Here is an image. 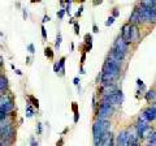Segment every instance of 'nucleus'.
I'll return each instance as SVG.
<instances>
[{"instance_id": "1", "label": "nucleus", "mask_w": 156, "mask_h": 146, "mask_svg": "<svg viewBox=\"0 0 156 146\" xmlns=\"http://www.w3.org/2000/svg\"><path fill=\"white\" fill-rule=\"evenodd\" d=\"M120 72H121V69H120L118 64L115 63L111 59H107L103 65V72H101V74H100L101 84H104V85L113 84V81L120 76Z\"/></svg>"}, {"instance_id": "2", "label": "nucleus", "mask_w": 156, "mask_h": 146, "mask_svg": "<svg viewBox=\"0 0 156 146\" xmlns=\"http://www.w3.org/2000/svg\"><path fill=\"white\" fill-rule=\"evenodd\" d=\"M113 112V107L108 103L101 102L100 103V107L98 110V119L99 120H107V117H109Z\"/></svg>"}, {"instance_id": "3", "label": "nucleus", "mask_w": 156, "mask_h": 146, "mask_svg": "<svg viewBox=\"0 0 156 146\" xmlns=\"http://www.w3.org/2000/svg\"><path fill=\"white\" fill-rule=\"evenodd\" d=\"M122 100H124V94H122L121 90H117L116 93H113L112 95H108L103 98L104 103H108V104L113 106V104H121Z\"/></svg>"}, {"instance_id": "4", "label": "nucleus", "mask_w": 156, "mask_h": 146, "mask_svg": "<svg viewBox=\"0 0 156 146\" xmlns=\"http://www.w3.org/2000/svg\"><path fill=\"white\" fill-rule=\"evenodd\" d=\"M147 129H148V123H147L146 119L143 117V115H140L139 120H138V123H137V136L139 137V138H142Z\"/></svg>"}, {"instance_id": "5", "label": "nucleus", "mask_w": 156, "mask_h": 146, "mask_svg": "<svg viewBox=\"0 0 156 146\" xmlns=\"http://www.w3.org/2000/svg\"><path fill=\"white\" fill-rule=\"evenodd\" d=\"M142 115H143V117L146 119L147 123H151V121H154L155 117H156V107H155V104H152L151 107H148Z\"/></svg>"}, {"instance_id": "6", "label": "nucleus", "mask_w": 156, "mask_h": 146, "mask_svg": "<svg viewBox=\"0 0 156 146\" xmlns=\"http://www.w3.org/2000/svg\"><path fill=\"white\" fill-rule=\"evenodd\" d=\"M120 38L125 42V43H130V24H125L121 30V36Z\"/></svg>"}, {"instance_id": "7", "label": "nucleus", "mask_w": 156, "mask_h": 146, "mask_svg": "<svg viewBox=\"0 0 156 146\" xmlns=\"http://www.w3.org/2000/svg\"><path fill=\"white\" fill-rule=\"evenodd\" d=\"M117 91V86L115 84H107V85H104V87H103V94H104V97H108V95H112L113 93H116Z\"/></svg>"}, {"instance_id": "8", "label": "nucleus", "mask_w": 156, "mask_h": 146, "mask_svg": "<svg viewBox=\"0 0 156 146\" xmlns=\"http://www.w3.org/2000/svg\"><path fill=\"white\" fill-rule=\"evenodd\" d=\"M126 140H128V132L126 130L120 132L118 136H117V138H116V146H122L125 142H126Z\"/></svg>"}, {"instance_id": "9", "label": "nucleus", "mask_w": 156, "mask_h": 146, "mask_svg": "<svg viewBox=\"0 0 156 146\" xmlns=\"http://www.w3.org/2000/svg\"><path fill=\"white\" fill-rule=\"evenodd\" d=\"M138 39V27L135 25H130V42H135Z\"/></svg>"}, {"instance_id": "10", "label": "nucleus", "mask_w": 156, "mask_h": 146, "mask_svg": "<svg viewBox=\"0 0 156 146\" xmlns=\"http://www.w3.org/2000/svg\"><path fill=\"white\" fill-rule=\"evenodd\" d=\"M130 22L131 24H137V22H140V17H139V11H138V8L134 9L133 14L130 16Z\"/></svg>"}, {"instance_id": "11", "label": "nucleus", "mask_w": 156, "mask_h": 146, "mask_svg": "<svg viewBox=\"0 0 156 146\" xmlns=\"http://www.w3.org/2000/svg\"><path fill=\"white\" fill-rule=\"evenodd\" d=\"M100 146H115L113 145V136H112V133H108V136L106 137V140L103 141V144H101Z\"/></svg>"}, {"instance_id": "12", "label": "nucleus", "mask_w": 156, "mask_h": 146, "mask_svg": "<svg viewBox=\"0 0 156 146\" xmlns=\"http://www.w3.org/2000/svg\"><path fill=\"white\" fill-rule=\"evenodd\" d=\"M57 65H59V72L61 73V74H64V72H65V68H64V65H65V57H61V59H60V62L57 63Z\"/></svg>"}, {"instance_id": "13", "label": "nucleus", "mask_w": 156, "mask_h": 146, "mask_svg": "<svg viewBox=\"0 0 156 146\" xmlns=\"http://www.w3.org/2000/svg\"><path fill=\"white\" fill-rule=\"evenodd\" d=\"M146 99L148 100V102H151V100H155V90H148L146 93Z\"/></svg>"}, {"instance_id": "14", "label": "nucleus", "mask_w": 156, "mask_h": 146, "mask_svg": "<svg viewBox=\"0 0 156 146\" xmlns=\"http://www.w3.org/2000/svg\"><path fill=\"white\" fill-rule=\"evenodd\" d=\"M61 41H62V36H61V34H57V36H56V42H55V48L56 50H59L60 48V44H61Z\"/></svg>"}, {"instance_id": "15", "label": "nucleus", "mask_w": 156, "mask_h": 146, "mask_svg": "<svg viewBox=\"0 0 156 146\" xmlns=\"http://www.w3.org/2000/svg\"><path fill=\"white\" fill-rule=\"evenodd\" d=\"M8 82H7V78L5 77H0V90H4L7 87Z\"/></svg>"}, {"instance_id": "16", "label": "nucleus", "mask_w": 156, "mask_h": 146, "mask_svg": "<svg viewBox=\"0 0 156 146\" xmlns=\"http://www.w3.org/2000/svg\"><path fill=\"white\" fill-rule=\"evenodd\" d=\"M33 115H34V111H33L31 106L28 104L26 106V117H33Z\"/></svg>"}, {"instance_id": "17", "label": "nucleus", "mask_w": 156, "mask_h": 146, "mask_svg": "<svg viewBox=\"0 0 156 146\" xmlns=\"http://www.w3.org/2000/svg\"><path fill=\"white\" fill-rule=\"evenodd\" d=\"M29 100L31 102V104L34 106V107H37V108L39 107V102H38V99H35L33 95H29Z\"/></svg>"}, {"instance_id": "18", "label": "nucleus", "mask_w": 156, "mask_h": 146, "mask_svg": "<svg viewBox=\"0 0 156 146\" xmlns=\"http://www.w3.org/2000/svg\"><path fill=\"white\" fill-rule=\"evenodd\" d=\"M44 55H46L48 59H53V52L51 48H46V50H44Z\"/></svg>"}, {"instance_id": "19", "label": "nucleus", "mask_w": 156, "mask_h": 146, "mask_svg": "<svg viewBox=\"0 0 156 146\" xmlns=\"http://www.w3.org/2000/svg\"><path fill=\"white\" fill-rule=\"evenodd\" d=\"M155 138H156L155 132L152 130V135H151V137H150V144H151V146H155Z\"/></svg>"}, {"instance_id": "20", "label": "nucleus", "mask_w": 156, "mask_h": 146, "mask_svg": "<svg viewBox=\"0 0 156 146\" xmlns=\"http://www.w3.org/2000/svg\"><path fill=\"white\" fill-rule=\"evenodd\" d=\"M85 41H86V43H89V46H91V42H92V36H91V34H86Z\"/></svg>"}, {"instance_id": "21", "label": "nucleus", "mask_w": 156, "mask_h": 146, "mask_svg": "<svg viewBox=\"0 0 156 146\" xmlns=\"http://www.w3.org/2000/svg\"><path fill=\"white\" fill-rule=\"evenodd\" d=\"M113 22H115V17H112V16H111V17L106 21V26H111Z\"/></svg>"}, {"instance_id": "22", "label": "nucleus", "mask_w": 156, "mask_h": 146, "mask_svg": "<svg viewBox=\"0 0 156 146\" xmlns=\"http://www.w3.org/2000/svg\"><path fill=\"white\" fill-rule=\"evenodd\" d=\"M11 140H1L0 141V146H9Z\"/></svg>"}, {"instance_id": "23", "label": "nucleus", "mask_w": 156, "mask_h": 146, "mask_svg": "<svg viewBox=\"0 0 156 146\" xmlns=\"http://www.w3.org/2000/svg\"><path fill=\"white\" fill-rule=\"evenodd\" d=\"M137 85H138V87H139V89H142V90L146 89V87H145V84H143L142 80H137Z\"/></svg>"}, {"instance_id": "24", "label": "nucleus", "mask_w": 156, "mask_h": 146, "mask_svg": "<svg viewBox=\"0 0 156 146\" xmlns=\"http://www.w3.org/2000/svg\"><path fill=\"white\" fill-rule=\"evenodd\" d=\"M42 36H43V38L44 39H46L47 38V31H46V27H44V26H42Z\"/></svg>"}, {"instance_id": "25", "label": "nucleus", "mask_w": 156, "mask_h": 146, "mask_svg": "<svg viewBox=\"0 0 156 146\" xmlns=\"http://www.w3.org/2000/svg\"><path fill=\"white\" fill-rule=\"evenodd\" d=\"M74 33L76 34H79V25L77 22H74Z\"/></svg>"}, {"instance_id": "26", "label": "nucleus", "mask_w": 156, "mask_h": 146, "mask_svg": "<svg viewBox=\"0 0 156 146\" xmlns=\"http://www.w3.org/2000/svg\"><path fill=\"white\" fill-rule=\"evenodd\" d=\"M28 50H29L31 54H34V52H35V47H34V44H29V46H28Z\"/></svg>"}, {"instance_id": "27", "label": "nucleus", "mask_w": 156, "mask_h": 146, "mask_svg": "<svg viewBox=\"0 0 156 146\" xmlns=\"http://www.w3.org/2000/svg\"><path fill=\"white\" fill-rule=\"evenodd\" d=\"M37 129H38V135H42V123L37 124Z\"/></svg>"}, {"instance_id": "28", "label": "nucleus", "mask_w": 156, "mask_h": 146, "mask_svg": "<svg viewBox=\"0 0 156 146\" xmlns=\"http://www.w3.org/2000/svg\"><path fill=\"white\" fill-rule=\"evenodd\" d=\"M64 14H65V9H61V11L57 13V16H59V18H62V17H64Z\"/></svg>"}, {"instance_id": "29", "label": "nucleus", "mask_w": 156, "mask_h": 146, "mask_svg": "<svg viewBox=\"0 0 156 146\" xmlns=\"http://www.w3.org/2000/svg\"><path fill=\"white\" fill-rule=\"evenodd\" d=\"M83 12V7H81L79 8V11H77V13H76V17H79L81 16V13Z\"/></svg>"}, {"instance_id": "30", "label": "nucleus", "mask_w": 156, "mask_h": 146, "mask_svg": "<svg viewBox=\"0 0 156 146\" xmlns=\"http://www.w3.org/2000/svg\"><path fill=\"white\" fill-rule=\"evenodd\" d=\"M78 119H79V115H78V112H76V114H74V123H77Z\"/></svg>"}, {"instance_id": "31", "label": "nucleus", "mask_w": 156, "mask_h": 146, "mask_svg": "<svg viewBox=\"0 0 156 146\" xmlns=\"http://www.w3.org/2000/svg\"><path fill=\"white\" fill-rule=\"evenodd\" d=\"M118 14H120V12L117 11V9H115V12H113V16H112V17H117Z\"/></svg>"}, {"instance_id": "32", "label": "nucleus", "mask_w": 156, "mask_h": 146, "mask_svg": "<svg viewBox=\"0 0 156 146\" xmlns=\"http://www.w3.org/2000/svg\"><path fill=\"white\" fill-rule=\"evenodd\" d=\"M74 85H79V78H78V77H76V78H74Z\"/></svg>"}, {"instance_id": "33", "label": "nucleus", "mask_w": 156, "mask_h": 146, "mask_svg": "<svg viewBox=\"0 0 156 146\" xmlns=\"http://www.w3.org/2000/svg\"><path fill=\"white\" fill-rule=\"evenodd\" d=\"M92 30H94V33H99V29H98V26H96V25L92 26Z\"/></svg>"}, {"instance_id": "34", "label": "nucleus", "mask_w": 156, "mask_h": 146, "mask_svg": "<svg viewBox=\"0 0 156 146\" xmlns=\"http://www.w3.org/2000/svg\"><path fill=\"white\" fill-rule=\"evenodd\" d=\"M85 60H86V55L83 54V55H82V57H81V63H85Z\"/></svg>"}, {"instance_id": "35", "label": "nucleus", "mask_w": 156, "mask_h": 146, "mask_svg": "<svg viewBox=\"0 0 156 146\" xmlns=\"http://www.w3.org/2000/svg\"><path fill=\"white\" fill-rule=\"evenodd\" d=\"M46 21H50V16H44L43 17V22H46Z\"/></svg>"}, {"instance_id": "36", "label": "nucleus", "mask_w": 156, "mask_h": 146, "mask_svg": "<svg viewBox=\"0 0 156 146\" xmlns=\"http://www.w3.org/2000/svg\"><path fill=\"white\" fill-rule=\"evenodd\" d=\"M31 146H38V144L34 141V138H31Z\"/></svg>"}, {"instance_id": "37", "label": "nucleus", "mask_w": 156, "mask_h": 146, "mask_svg": "<svg viewBox=\"0 0 156 146\" xmlns=\"http://www.w3.org/2000/svg\"><path fill=\"white\" fill-rule=\"evenodd\" d=\"M16 73H17V74H18V76H21V74H22V72H21L20 69H17V71H16Z\"/></svg>"}, {"instance_id": "38", "label": "nucleus", "mask_w": 156, "mask_h": 146, "mask_svg": "<svg viewBox=\"0 0 156 146\" xmlns=\"http://www.w3.org/2000/svg\"><path fill=\"white\" fill-rule=\"evenodd\" d=\"M1 65H3V57L0 56V67H1Z\"/></svg>"}]
</instances>
